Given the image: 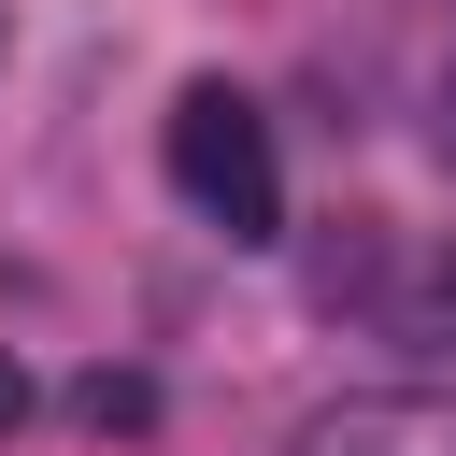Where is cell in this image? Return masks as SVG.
<instances>
[{
  "label": "cell",
  "mask_w": 456,
  "mask_h": 456,
  "mask_svg": "<svg viewBox=\"0 0 456 456\" xmlns=\"http://www.w3.org/2000/svg\"><path fill=\"white\" fill-rule=\"evenodd\" d=\"M171 185L200 228L228 242H285V171H271V114L242 86H185L171 100Z\"/></svg>",
  "instance_id": "cell-1"
},
{
  "label": "cell",
  "mask_w": 456,
  "mask_h": 456,
  "mask_svg": "<svg viewBox=\"0 0 456 456\" xmlns=\"http://www.w3.org/2000/svg\"><path fill=\"white\" fill-rule=\"evenodd\" d=\"M285 456H456V385H356Z\"/></svg>",
  "instance_id": "cell-2"
},
{
  "label": "cell",
  "mask_w": 456,
  "mask_h": 456,
  "mask_svg": "<svg viewBox=\"0 0 456 456\" xmlns=\"http://www.w3.org/2000/svg\"><path fill=\"white\" fill-rule=\"evenodd\" d=\"M356 299L385 314V342H456V242H428L399 271H356Z\"/></svg>",
  "instance_id": "cell-3"
},
{
  "label": "cell",
  "mask_w": 456,
  "mask_h": 456,
  "mask_svg": "<svg viewBox=\"0 0 456 456\" xmlns=\"http://www.w3.org/2000/svg\"><path fill=\"white\" fill-rule=\"evenodd\" d=\"M71 413H86L100 442H142V428H157V385H142V370H86V385H71Z\"/></svg>",
  "instance_id": "cell-4"
},
{
  "label": "cell",
  "mask_w": 456,
  "mask_h": 456,
  "mask_svg": "<svg viewBox=\"0 0 456 456\" xmlns=\"http://www.w3.org/2000/svg\"><path fill=\"white\" fill-rule=\"evenodd\" d=\"M0 428H28V370L14 356H0Z\"/></svg>",
  "instance_id": "cell-5"
}]
</instances>
